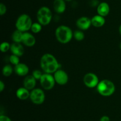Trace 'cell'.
<instances>
[{
  "label": "cell",
  "mask_w": 121,
  "mask_h": 121,
  "mask_svg": "<svg viewBox=\"0 0 121 121\" xmlns=\"http://www.w3.org/2000/svg\"><path fill=\"white\" fill-rule=\"evenodd\" d=\"M40 67L44 73L54 74L59 69L60 65L53 55L45 53L41 57L40 61Z\"/></svg>",
  "instance_id": "cell-1"
},
{
  "label": "cell",
  "mask_w": 121,
  "mask_h": 121,
  "mask_svg": "<svg viewBox=\"0 0 121 121\" xmlns=\"http://www.w3.org/2000/svg\"><path fill=\"white\" fill-rule=\"evenodd\" d=\"M55 36L59 43L66 44L72 40L73 37V32L69 26L60 25L56 29Z\"/></svg>",
  "instance_id": "cell-2"
},
{
  "label": "cell",
  "mask_w": 121,
  "mask_h": 121,
  "mask_svg": "<svg viewBox=\"0 0 121 121\" xmlns=\"http://www.w3.org/2000/svg\"><path fill=\"white\" fill-rule=\"evenodd\" d=\"M96 88L99 94L104 97H109L114 94L116 87L112 81L104 79L99 81Z\"/></svg>",
  "instance_id": "cell-3"
},
{
  "label": "cell",
  "mask_w": 121,
  "mask_h": 121,
  "mask_svg": "<svg viewBox=\"0 0 121 121\" xmlns=\"http://www.w3.org/2000/svg\"><path fill=\"white\" fill-rule=\"evenodd\" d=\"M53 18V14L48 7L43 6L40 7L37 13V19L39 23L43 26H47L50 23Z\"/></svg>",
  "instance_id": "cell-4"
},
{
  "label": "cell",
  "mask_w": 121,
  "mask_h": 121,
  "mask_svg": "<svg viewBox=\"0 0 121 121\" xmlns=\"http://www.w3.org/2000/svg\"><path fill=\"white\" fill-rule=\"evenodd\" d=\"M31 18L27 14H21L17 18L15 22V27L17 30L23 32H27L31 29L33 24Z\"/></svg>",
  "instance_id": "cell-5"
},
{
  "label": "cell",
  "mask_w": 121,
  "mask_h": 121,
  "mask_svg": "<svg viewBox=\"0 0 121 121\" xmlns=\"http://www.w3.org/2000/svg\"><path fill=\"white\" fill-rule=\"evenodd\" d=\"M46 96L44 91L40 88H35L30 91V99L33 103L40 105L44 102Z\"/></svg>",
  "instance_id": "cell-6"
},
{
  "label": "cell",
  "mask_w": 121,
  "mask_h": 121,
  "mask_svg": "<svg viewBox=\"0 0 121 121\" xmlns=\"http://www.w3.org/2000/svg\"><path fill=\"white\" fill-rule=\"evenodd\" d=\"M39 81L41 87L45 90H52L56 83L53 75H52V74L44 73V72Z\"/></svg>",
  "instance_id": "cell-7"
},
{
  "label": "cell",
  "mask_w": 121,
  "mask_h": 121,
  "mask_svg": "<svg viewBox=\"0 0 121 121\" xmlns=\"http://www.w3.org/2000/svg\"><path fill=\"white\" fill-rule=\"evenodd\" d=\"M83 81L87 87L93 88L98 86L100 81L96 74L93 72H88L84 75Z\"/></svg>",
  "instance_id": "cell-8"
},
{
  "label": "cell",
  "mask_w": 121,
  "mask_h": 121,
  "mask_svg": "<svg viewBox=\"0 0 121 121\" xmlns=\"http://www.w3.org/2000/svg\"><path fill=\"white\" fill-rule=\"evenodd\" d=\"M54 78L56 83L60 85H66L69 81L68 74L64 70L59 69L54 73Z\"/></svg>",
  "instance_id": "cell-9"
},
{
  "label": "cell",
  "mask_w": 121,
  "mask_h": 121,
  "mask_svg": "<svg viewBox=\"0 0 121 121\" xmlns=\"http://www.w3.org/2000/svg\"><path fill=\"white\" fill-rule=\"evenodd\" d=\"M76 24L79 30L82 31L86 30L89 29L92 25L91 19L86 16L81 17L77 20Z\"/></svg>",
  "instance_id": "cell-10"
},
{
  "label": "cell",
  "mask_w": 121,
  "mask_h": 121,
  "mask_svg": "<svg viewBox=\"0 0 121 121\" xmlns=\"http://www.w3.org/2000/svg\"><path fill=\"white\" fill-rule=\"evenodd\" d=\"M35 42H36V40L33 34L29 32H24L23 33L22 43L24 46L30 47H33L35 45Z\"/></svg>",
  "instance_id": "cell-11"
},
{
  "label": "cell",
  "mask_w": 121,
  "mask_h": 121,
  "mask_svg": "<svg viewBox=\"0 0 121 121\" xmlns=\"http://www.w3.org/2000/svg\"><path fill=\"white\" fill-rule=\"evenodd\" d=\"M14 70L15 73L20 77H26L29 72L28 66L26 64L21 62L14 66Z\"/></svg>",
  "instance_id": "cell-12"
},
{
  "label": "cell",
  "mask_w": 121,
  "mask_h": 121,
  "mask_svg": "<svg viewBox=\"0 0 121 121\" xmlns=\"http://www.w3.org/2000/svg\"><path fill=\"white\" fill-rule=\"evenodd\" d=\"M37 80L32 75H27L26 76L23 80V87L27 90L31 91L36 85Z\"/></svg>",
  "instance_id": "cell-13"
},
{
  "label": "cell",
  "mask_w": 121,
  "mask_h": 121,
  "mask_svg": "<svg viewBox=\"0 0 121 121\" xmlns=\"http://www.w3.org/2000/svg\"><path fill=\"white\" fill-rule=\"evenodd\" d=\"M10 51L12 54L20 57L24 53V48L21 43L14 42L11 45Z\"/></svg>",
  "instance_id": "cell-14"
},
{
  "label": "cell",
  "mask_w": 121,
  "mask_h": 121,
  "mask_svg": "<svg viewBox=\"0 0 121 121\" xmlns=\"http://www.w3.org/2000/svg\"><path fill=\"white\" fill-rule=\"evenodd\" d=\"M109 12L110 6L106 2H100L97 7V13L98 15L105 17L109 14Z\"/></svg>",
  "instance_id": "cell-15"
},
{
  "label": "cell",
  "mask_w": 121,
  "mask_h": 121,
  "mask_svg": "<svg viewBox=\"0 0 121 121\" xmlns=\"http://www.w3.org/2000/svg\"><path fill=\"white\" fill-rule=\"evenodd\" d=\"M53 7L56 13L57 14H62L66 9V1L65 0H54Z\"/></svg>",
  "instance_id": "cell-16"
},
{
  "label": "cell",
  "mask_w": 121,
  "mask_h": 121,
  "mask_svg": "<svg viewBox=\"0 0 121 121\" xmlns=\"http://www.w3.org/2000/svg\"><path fill=\"white\" fill-rule=\"evenodd\" d=\"M30 91L24 87L18 88L16 91V96L18 99L21 100H26L30 98Z\"/></svg>",
  "instance_id": "cell-17"
},
{
  "label": "cell",
  "mask_w": 121,
  "mask_h": 121,
  "mask_svg": "<svg viewBox=\"0 0 121 121\" xmlns=\"http://www.w3.org/2000/svg\"><path fill=\"white\" fill-rule=\"evenodd\" d=\"M105 21L106 20H105V17L100 15H98V14L94 15L91 19L92 25L96 28L102 27L103 26H104V24H105Z\"/></svg>",
  "instance_id": "cell-18"
},
{
  "label": "cell",
  "mask_w": 121,
  "mask_h": 121,
  "mask_svg": "<svg viewBox=\"0 0 121 121\" xmlns=\"http://www.w3.org/2000/svg\"><path fill=\"white\" fill-rule=\"evenodd\" d=\"M23 33V32H21L18 30L16 29L15 31H14L11 36V39L13 42L22 43Z\"/></svg>",
  "instance_id": "cell-19"
},
{
  "label": "cell",
  "mask_w": 121,
  "mask_h": 121,
  "mask_svg": "<svg viewBox=\"0 0 121 121\" xmlns=\"http://www.w3.org/2000/svg\"><path fill=\"white\" fill-rule=\"evenodd\" d=\"M13 71H14V69H13V66L11 65H9V64H7V65H5V66H4L3 68H2V75L4 76H5V77H9L13 74Z\"/></svg>",
  "instance_id": "cell-20"
},
{
  "label": "cell",
  "mask_w": 121,
  "mask_h": 121,
  "mask_svg": "<svg viewBox=\"0 0 121 121\" xmlns=\"http://www.w3.org/2000/svg\"><path fill=\"white\" fill-rule=\"evenodd\" d=\"M85 33L81 30H77L73 32V37L77 41H82L85 39Z\"/></svg>",
  "instance_id": "cell-21"
},
{
  "label": "cell",
  "mask_w": 121,
  "mask_h": 121,
  "mask_svg": "<svg viewBox=\"0 0 121 121\" xmlns=\"http://www.w3.org/2000/svg\"><path fill=\"white\" fill-rule=\"evenodd\" d=\"M42 25L39 23V22L33 23L31 27L30 30L31 31L32 33L37 34V33H39L41 32V30H42Z\"/></svg>",
  "instance_id": "cell-22"
},
{
  "label": "cell",
  "mask_w": 121,
  "mask_h": 121,
  "mask_svg": "<svg viewBox=\"0 0 121 121\" xmlns=\"http://www.w3.org/2000/svg\"><path fill=\"white\" fill-rule=\"evenodd\" d=\"M11 44L8 42H4L1 43L0 45V50L2 53H5L8 52L11 49Z\"/></svg>",
  "instance_id": "cell-23"
},
{
  "label": "cell",
  "mask_w": 121,
  "mask_h": 121,
  "mask_svg": "<svg viewBox=\"0 0 121 121\" xmlns=\"http://www.w3.org/2000/svg\"><path fill=\"white\" fill-rule=\"evenodd\" d=\"M9 62L11 63V64L13 65H14V66H15V65H17V64H18L19 63H20V57L13 54H12L11 55L9 56Z\"/></svg>",
  "instance_id": "cell-24"
},
{
  "label": "cell",
  "mask_w": 121,
  "mask_h": 121,
  "mask_svg": "<svg viewBox=\"0 0 121 121\" xmlns=\"http://www.w3.org/2000/svg\"><path fill=\"white\" fill-rule=\"evenodd\" d=\"M43 73L40 70H35L32 72V75L36 79V80H40L42 77Z\"/></svg>",
  "instance_id": "cell-25"
},
{
  "label": "cell",
  "mask_w": 121,
  "mask_h": 121,
  "mask_svg": "<svg viewBox=\"0 0 121 121\" xmlns=\"http://www.w3.org/2000/svg\"><path fill=\"white\" fill-rule=\"evenodd\" d=\"M7 10V7L3 3L0 4V15H3L5 14Z\"/></svg>",
  "instance_id": "cell-26"
},
{
  "label": "cell",
  "mask_w": 121,
  "mask_h": 121,
  "mask_svg": "<svg viewBox=\"0 0 121 121\" xmlns=\"http://www.w3.org/2000/svg\"><path fill=\"white\" fill-rule=\"evenodd\" d=\"M0 121H12L11 119L8 116L5 115H0Z\"/></svg>",
  "instance_id": "cell-27"
},
{
  "label": "cell",
  "mask_w": 121,
  "mask_h": 121,
  "mask_svg": "<svg viewBox=\"0 0 121 121\" xmlns=\"http://www.w3.org/2000/svg\"><path fill=\"white\" fill-rule=\"evenodd\" d=\"M100 2H99L98 0H91L90 1V5H91L92 7H98V5L99 4Z\"/></svg>",
  "instance_id": "cell-28"
},
{
  "label": "cell",
  "mask_w": 121,
  "mask_h": 121,
  "mask_svg": "<svg viewBox=\"0 0 121 121\" xmlns=\"http://www.w3.org/2000/svg\"><path fill=\"white\" fill-rule=\"evenodd\" d=\"M99 121H110V117L108 116L104 115L100 117Z\"/></svg>",
  "instance_id": "cell-29"
},
{
  "label": "cell",
  "mask_w": 121,
  "mask_h": 121,
  "mask_svg": "<svg viewBox=\"0 0 121 121\" xmlns=\"http://www.w3.org/2000/svg\"><path fill=\"white\" fill-rule=\"evenodd\" d=\"M5 83L2 81H0V92H2L5 88Z\"/></svg>",
  "instance_id": "cell-30"
},
{
  "label": "cell",
  "mask_w": 121,
  "mask_h": 121,
  "mask_svg": "<svg viewBox=\"0 0 121 121\" xmlns=\"http://www.w3.org/2000/svg\"><path fill=\"white\" fill-rule=\"evenodd\" d=\"M119 33L120 34V35L121 36V24L119 26Z\"/></svg>",
  "instance_id": "cell-31"
},
{
  "label": "cell",
  "mask_w": 121,
  "mask_h": 121,
  "mask_svg": "<svg viewBox=\"0 0 121 121\" xmlns=\"http://www.w3.org/2000/svg\"><path fill=\"white\" fill-rule=\"evenodd\" d=\"M72 0H65V1H67V2H70V1H72Z\"/></svg>",
  "instance_id": "cell-32"
},
{
  "label": "cell",
  "mask_w": 121,
  "mask_h": 121,
  "mask_svg": "<svg viewBox=\"0 0 121 121\" xmlns=\"http://www.w3.org/2000/svg\"><path fill=\"white\" fill-rule=\"evenodd\" d=\"M119 47H120V49H121V42L120 44H119Z\"/></svg>",
  "instance_id": "cell-33"
},
{
  "label": "cell",
  "mask_w": 121,
  "mask_h": 121,
  "mask_svg": "<svg viewBox=\"0 0 121 121\" xmlns=\"http://www.w3.org/2000/svg\"></svg>",
  "instance_id": "cell-34"
}]
</instances>
